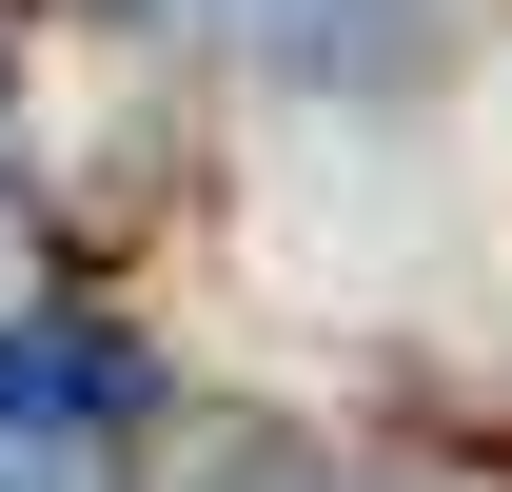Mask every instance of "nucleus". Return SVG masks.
I'll use <instances>...</instances> for the list:
<instances>
[{"label": "nucleus", "instance_id": "2", "mask_svg": "<svg viewBox=\"0 0 512 492\" xmlns=\"http://www.w3.org/2000/svg\"><path fill=\"white\" fill-rule=\"evenodd\" d=\"M237 492H394V473H237Z\"/></svg>", "mask_w": 512, "mask_h": 492}, {"label": "nucleus", "instance_id": "3", "mask_svg": "<svg viewBox=\"0 0 512 492\" xmlns=\"http://www.w3.org/2000/svg\"><path fill=\"white\" fill-rule=\"evenodd\" d=\"M0 492H40V473H0Z\"/></svg>", "mask_w": 512, "mask_h": 492}, {"label": "nucleus", "instance_id": "1", "mask_svg": "<svg viewBox=\"0 0 512 492\" xmlns=\"http://www.w3.org/2000/svg\"><path fill=\"white\" fill-rule=\"evenodd\" d=\"M138 414V335L99 315H0V433H119Z\"/></svg>", "mask_w": 512, "mask_h": 492}]
</instances>
